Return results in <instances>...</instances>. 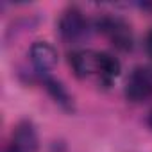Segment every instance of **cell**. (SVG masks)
I'll return each mask as SVG.
<instances>
[{
	"label": "cell",
	"instance_id": "cell-8",
	"mask_svg": "<svg viewBox=\"0 0 152 152\" xmlns=\"http://www.w3.org/2000/svg\"><path fill=\"white\" fill-rule=\"evenodd\" d=\"M43 86H45V90L48 91V95L61 106V107H64L66 111H72V97H70V93L66 91V88L57 81V79H54V77H50V75H43Z\"/></svg>",
	"mask_w": 152,
	"mask_h": 152
},
{
	"label": "cell",
	"instance_id": "cell-5",
	"mask_svg": "<svg viewBox=\"0 0 152 152\" xmlns=\"http://www.w3.org/2000/svg\"><path fill=\"white\" fill-rule=\"evenodd\" d=\"M31 61L38 73L48 75L57 64V52L47 41H34L31 47Z\"/></svg>",
	"mask_w": 152,
	"mask_h": 152
},
{
	"label": "cell",
	"instance_id": "cell-9",
	"mask_svg": "<svg viewBox=\"0 0 152 152\" xmlns=\"http://www.w3.org/2000/svg\"><path fill=\"white\" fill-rule=\"evenodd\" d=\"M145 45H147V52H148L150 57H152V31L147 34V43H145Z\"/></svg>",
	"mask_w": 152,
	"mask_h": 152
},
{
	"label": "cell",
	"instance_id": "cell-1",
	"mask_svg": "<svg viewBox=\"0 0 152 152\" xmlns=\"http://www.w3.org/2000/svg\"><path fill=\"white\" fill-rule=\"evenodd\" d=\"M97 29L99 32H102L109 43L122 50V52H127L132 48V31L129 27V23L118 16H102L97 20Z\"/></svg>",
	"mask_w": 152,
	"mask_h": 152
},
{
	"label": "cell",
	"instance_id": "cell-6",
	"mask_svg": "<svg viewBox=\"0 0 152 152\" xmlns=\"http://www.w3.org/2000/svg\"><path fill=\"white\" fill-rule=\"evenodd\" d=\"M122 72V64L120 61L107 54V52H97V66H95V77L100 84L109 86L113 84V81H116V77Z\"/></svg>",
	"mask_w": 152,
	"mask_h": 152
},
{
	"label": "cell",
	"instance_id": "cell-4",
	"mask_svg": "<svg viewBox=\"0 0 152 152\" xmlns=\"http://www.w3.org/2000/svg\"><path fill=\"white\" fill-rule=\"evenodd\" d=\"M6 152H38V132L29 120H22L11 134Z\"/></svg>",
	"mask_w": 152,
	"mask_h": 152
},
{
	"label": "cell",
	"instance_id": "cell-10",
	"mask_svg": "<svg viewBox=\"0 0 152 152\" xmlns=\"http://www.w3.org/2000/svg\"><path fill=\"white\" fill-rule=\"evenodd\" d=\"M148 125H150V127H152V113H150V115H148Z\"/></svg>",
	"mask_w": 152,
	"mask_h": 152
},
{
	"label": "cell",
	"instance_id": "cell-7",
	"mask_svg": "<svg viewBox=\"0 0 152 152\" xmlns=\"http://www.w3.org/2000/svg\"><path fill=\"white\" fill-rule=\"evenodd\" d=\"M70 66L79 79L93 77L97 66V52L93 50H77L70 54Z\"/></svg>",
	"mask_w": 152,
	"mask_h": 152
},
{
	"label": "cell",
	"instance_id": "cell-3",
	"mask_svg": "<svg viewBox=\"0 0 152 152\" xmlns=\"http://www.w3.org/2000/svg\"><path fill=\"white\" fill-rule=\"evenodd\" d=\"M125 97L131 102H145L152 97V72L147 68H134L125 83Z\"/></svg>",
	"mask_w": 152,
	"mask_h": 152
},
{
	"label": "cell",
	"instance_id": "cell-2",
	"mask_svg": "<svg viewBox=\"0 0 152 152\" xmlns=\"http://www.w3.org/2000/svg\"><path fill=\"white\" fill-rule=\"evenodd\" d=\"M86 31H88V20L79 7L72 6L63 11V15L59 18V32H61L63 39L77 41L86 34Z\"/></svg>",
	"mask_w": 152,
	"mask_h": 152
}]
</instances>
